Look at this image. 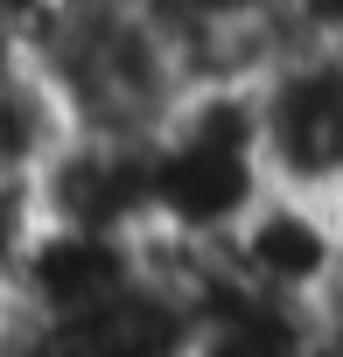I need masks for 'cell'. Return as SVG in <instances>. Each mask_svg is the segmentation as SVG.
I'll return each mask as SVG.
<instances>
[{
	"label": "cell",
	"instance_id": "1",
	"mask_svg": "<svg viewBox=\"0 0 343 357\" xmlns=\"http://www.w3.org/2000/svg\"><path fill=\"white\" fill-rule=\"evenodd\" d=\"M29 70L77 133L154 140L190 98V70L154 0H36L22 15Z\"/></svg>",
	"mask_w": 343,
	"mask_h": 357
},
{
	"label": "cell",
	"instance_id": "5",
	"mask_svg": "<svg viewBox=\"0 0 343 357\" xmlns=\"http://www.w3.org/2000/svg\"><path fill=\"white\" fill-rule=\"evenodd\" d=\"M140 287H147L140 238L43 218L36 238H29V252H22V266H15L8 308H22L43 329H91L112 308H126Z\"/></svg>",
	"mask_w": 343,
	"mask_h": 357
},
{
	"label": "cell",
	"instance_id": "4",
	"mask_svg": "<svg viewBox=\"0 0 343 357\" xmlns=\"http://www.w3.org/2000/svg\"><path fill=\"white\" fill-rule=\"evenodd\" d=\"M231 287L294 315H322L343 287V211L301 190H266L224 238Z\"/></svg>",
	"mask_w": 343,
	"mask_h": 357
},
{
	"label": "cell",
	"instance_id": "3",
	"mask_svg": "<svg viewBox=\"0 0 343 357\" xmlns=\"http://www.w3.org/2000/svg\"><path fill=\"white\" fill-rule=\"evenodd\" d=\"M273 190L343 204V36H294L252 84Z\"/></svg>",
	"mask_w": 343,
	"mask_h": 357
},
{
	"label": "cell",
	"instance_id": "6",
	"mask_svg": "<svg viewBox=\"0 0 343 357\" xmlns=\"http://www.w3.org/2000/svg\"><path fill=\"white\" fill-rule=\"evenodd\" d=\"M36 204L56 225L126 231L140 238L154 225V183H147V140L119 133H63V147L36 168Z\"/></svg>",
	"mask_w": 343,
	"mask_h": 357
},
{
	"label": "cell",
	"instance_id": "2",
	"mask_svg": "<svg viewBox=\"0 0 343 357\" xmlns=\"http://www.w3.org/2000/svg\"><path fill=\"white\" fill-rule=\"evenodd\" d=\"M147 183H154V225L197 245H224L245 211L273 190L259 154V105L252 84H197L168 126L147 140Z\"/></svg>",
	"mask_w": 343,
	"mask_h": 357
}]
</instances>
